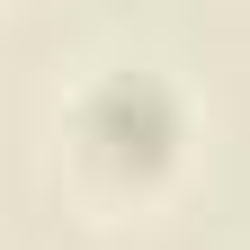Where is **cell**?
Returning a JSON list of instances; mask_svg holds the SVG:
<instances>
[{
    "label": "cell",
    "instance_id": "obj_1",
    "mask_svg": "<svg viewBox=\"0 0 250 250\" xmlns=\"http://www.w3.org/2000/svg\"><path fill=\"white\" fill-rule=\"evenodd\" d=\"M81 125L116 161H161V143L179 134V99L161 72H99V89L81 99Z\"/></svg>",
    "mask_w": 250,
    "mask_h": 250
}]
</instances>
